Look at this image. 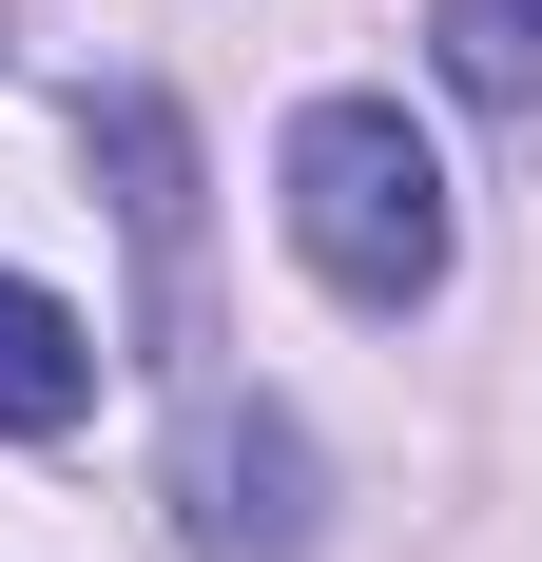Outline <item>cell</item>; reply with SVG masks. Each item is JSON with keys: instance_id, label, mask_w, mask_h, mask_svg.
Listing matches in <instances>:
<instances>
[{"instance_id": "obj_1", "label": "cell", "mask_w": 542, "mask_h": 562, "mask_svg": "<svg viewBox=\"0 0 542 562\" xmlns=\"http://www.w3.org/2000/svg\"><path fill=\"white\" fill-rule=\"evenodd\" d=\"M271 194H291V252H310L349 311H427L445 252H465L445 156L407 136V98H310V116H291V156H271Z\"/></svg>"}, {"instance_id": "obj_2", "label": "cell", "mask_w": 542, "mask_h": 562, "mask_svg": "<svg viewBox=\"0 0 542 562\" xmlns=\"http://www.w3.org/2000/svg\"><path fill=\"white\" fill-rule=\"evenodd\" d=\"M174 524L214 562H310V447H291L271 407L194 389V427H174Z\"/></svg>"}, {"instance_id": "obj_3", "label": "cell", "mask_w": 542, "mask_h": 562, "mask_svg": "<svg viewBox=\"0 0 542 562\" xmlns=\"http://www.w3.org/2000/svg\"><path fill=\"white\" fill-rule=\"evenodd\" d=\"M98 175L156 252V349H194V136H174V98H98Z\"/></svg>"}, {"instance_id": "obj_4", "label": "cell", "mask_w": 542, "mask_h": 562, "mask_svg": "<svg viewBox=\"0 0 542 562\" xmlns=\"http://www.w3.org/2000/svg\"><path fill=\"white\" fill-rule=\"evenodd\" d=\"M78 407H98V330H78L58 291H20V272H0V447H58Z\"/></svg>"}, {"instance_id": "obj_5", "label": "cell", "mask_w": 542, "mask_h": 562, "mask_svg": "<svg viewBox=\"0 0 542 562\" xmlns=\"http://www.w3.org/2000/svg\"><path fill=\"white\" fill-rule=\"evenodd\" d=\"M427 40L485 116H542V0H427Z\"/></svg>"}]
</instances>
